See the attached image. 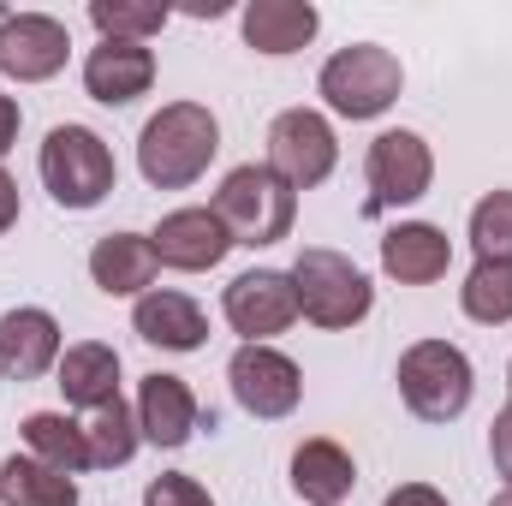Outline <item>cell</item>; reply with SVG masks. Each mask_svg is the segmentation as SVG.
Returning <instances> with one entry per match:
<instances>
[{
	"label": "cell",
	"instance_id": "22",
	"mask_svg": "<svg viewBox=\"0 0 512 506\" xmlns=\"http://www.w3.org/2000/svg\"><path fill=\"white\" fill-rule=\"evenodd\" d=\"M84 447H90V471H120V465H131L137 447H143L137 411H131L126 399L96 405V411L84 417Z\"/></svg>",
	"mask_w": 512,
	"mask_h": 506
},
{
	"label": "cell",
	"instance_id": "34",
	"mask_svg": "<svg viewBox=\"0 0 512 506\" xmlns=\"http://www.w3.org/2000/svg\"><path fill=\"white\" fill-rule=\"evenodd\" d=\"M507 387H512V364H507Z\"/></svg>",
	"mask_w": 512,
	"mask_h": 506
},
{
	"label": "cell",
	"instance_id": "26",
	"mask_svg": "<svg viewBox=\"0 0 512 506\" xmlns=\"http://www.w3.org/2000/svg\"><path fill=\"white\" fill-rule=\"evenodd\" d=\"M90 24L114 42H149L167 24V6H155V0H90Z\"/></svg>",
	"mask_w": 512,
	"mask_h": 506
},
{
	"label": "cell",
	"instance_id": "23",
	"mask_svg": "<svg viewBox=\"0 0 512 506\" xmlns=\"http://www.w3.org/2000/svg\"><path fill=\"white\" fill-rule=\"evenodd\" d=\"M24 447H30V459L54 465V471H66V477L90 471L84 423H72L66 411H30V417H24Z\"/></svg>",
	"mask_w": 512,
	"mask_h": 506
},
{
	"label": "cell",
	"instance_id": "25",
	"mask_svg": "<svg viewBox=\"0 0 512 506\" xmlns=\"http://www.w3.org/2000/svg\"><path fill=\"white\" fill-rule=\"evenodd\" d=\"M459 304H465V316H471V322H483V328L512 322V262H507V256L477 262V268L465 274V286H459Z\"/></svg>",
	"mask_w": 512,
	"mask_h": 506
},
{
	"label": "cell",
	"instance_id": "10",
	"mask_svg": "<svg viewBox=\"0 0 512 506\" xmlns=\"http://www.w3.org/2000/svg\"><path fill=\"white\" fill-rule=\"evenodd\" d=\"M221 310L233 322V334H245V346H268L274 334H286L298 322V292L292 274L280 268H251L221 292Z\"/></svg>",
	"mask_w": 512,
	"mask_h": 506
},
{
	"label": "cell",
	"instance_id": "28",
	"mask_svg": "<svg viewBox=\"0 0 512 506\" xmlns=\"http://www.w3.org/2000/svg\"><path fill=\"white\" fill-rule=\"evenodd\" d=\"M143 506H215V495H209L197 477L167 471V477H155V483L143 489Z\"/></svg>",
	"mask_w": 512,
	"mask_h": 506
},
{
	"label": "cell",
	"instance_id": "12",
	"mask_svg": "<svg viewBox=\"0 0 512 506\" xmlns=\"http://www.w3.org/2000/svg\"><path fill=\"white\" fill-rule=\"evenodd\" d=\"M149 245H155V262H161V268L209 274V268H221V262H227L233 233L221 227V215H215V209H173V215H161V227L149 233Z\"/></svg>",
	"mask_w": 512,
	"mask_h": 506
},
{
	"label": "cell",
	"instance_id": "18",
	"mask_svg": "<svg viewBox=\"0 0 512 506\" xmlns=\"http://www.w3.org/2000/svg\"><path fill=\"white\" fill-rule=\"evenodd\" d=\"M239 30H245V42H251L256 54L280 60V54H298V48L316 42L322 12H316L310 0H251V6L239 12Z\"/></svg>",
	"mask_w": 512,
	"mask_h": 506
},
{
	"label": "cell",
	"instance_id": "15",
	"mask_svg": "<svg viewBox=\"0 0 512 506\" xmlns=\"http://www.w3.org/2000/svg\"><path fill=\"white\" fill-rule=\"evenodd\" d=\"M60 364V322L36 304H18L0 316V376L36 381Z\"/></svg>",
	"mask_w": 512,
	"mask_h": 506
},
{
	"label": "cell",
	"instance_id": "30",
	"mask_svg": "<svg viewBox=\"0 0 512 506\" xmlns=\"http://www.w3.org/2000/svg\"><path fill=\"white\" fill-rule=\"evenodd\" d=\"M382 506H447V495H441V489H429V483H399Z\"/></svg>",
	"mask_w": 512,
	"mask_h": 506
},
{
	"label": "cell",
	"instance_id": "8",
	"mask_svg": "<svg viewBox=\"0 0 512 506\" xmlns=\"http://www.w3.org/2000/svg\"><path fill=\"white\" fill-rule=\"evenodd\" d=\"M364 179H370V215L376 209H405L417 197H429L435 185V155L417 131H382L364 155Z\"/></svg>",
	"mask_w": 512,
	"mask_h": 506
},
{
	"label": "cell",
	"instance_id": "16",
	"mask_svg": "<svg viewBox=\"0 0 512 506\" xmlns=\"http://www.w3.org/2000/svg\"><path fill=\"white\" fill-rule=\"evenodd\" d=\"M131 328L137 340L161 346V352H197L209 340V316L191 292H173V286H149L131 310Z\"/></svg>",
	"mask_w": 512,
	"mask_h": 506
},
{
	"label": "cell",
	"instance_id": "11",
	"mask_svg": "<svg viewBox=\"0 0 512 506\" xmlns=\"http://www.w3.org/2000/svg\"><path fill=\"white\" fill-rule=\"evenodd\" d=\"M72 54V36L48 12H0V78L48 84Z\"/></svg>",
	"mask_w": 512,
	"mask_h": 506
},
{
	"label": "cell",
	"instance_id": "6",
	"mask_svg": "<svg viewBox=\"0 0 512 506\" xmlns=\"http://www.w3.org/2000/svg\"><path fill=\"white\" fill-rule=\"evenodd\" d=\"M471 393H477L471 358L453 340H417V346H405V358H399V399H405L411 417L453 423V417H465Z\"/></svg>",
	"mask_w": 512,
	"mask_h": 506
},
{
	"label": "cell",
	"instance_id": "5",
	"mask_svg": "<svg viewBox=\"0 0 512 506\" xmlns=\"http://www.w3.org/2000/svg\"><path fill=\"white\" fill-rule=\"evenodd\" d=\"M316 90H322V102H328L340 120H376V114H387V108L399 102L405 66H399V54L382 48V42H352V48L328 54Z\"/></svg>",
	"mask_w": 512,
	"mask_h": 506
},
{
	"label": "cell",
	"instance_id": "19",
	"mask_svg": "<svg viewBox=\"0 0 512 506\" xmlns=\"http://www.w3.org/2000/svg\"><path fill=\"white\" fill-rule=\"evenodd\" d=\"M155 245L143 239V233H108V239H96V251H90V280L108 292V298H143L149 286H155Z\"/></svg>",
	"mask_w": 512,
	"mask_h": 506
},
{
	"label": "cell",
	"instance_id": "13",
	"mask_svg": "<svg viewBox=\"0 0 512 506\" xmlns=\"http://www.w3.org/2000/svg\"><path fill=\"white\" fill-rule=\"evenodd\" d=\"M149 84H155V48L149 42H114V36H102L84 54V90L102 108H126L137 96H149Z\"/></svg>",
	"mask_w": 512,
	"mask_h": 506
},
{
	"label": "cell",
	"instance_id": "24",
	"mask_svg": "<svg viewBox=\"0 0 512 506\" xmlns=\"http://www.w3.org/2000/svg\"><path fill=\"white\" fill-rule=\"evenodd\" d=\"M0 501L6 506H78V483L30 453H12L0 465Z\"/></svg>",
	"mask_w": 512,
	"mask_h": 506
},
{
	"label": "cell",
	"instance_id": "32",
	"mask_svg": "<svg viewBox=\"0 0 512 506\" xmlns=\"http://www.w3.org/2000/svg\"><path fill=\"white\" fill-rule=\"evenodd\" d=\"M18 120H24V114H18V102H12V96H0V155L18 143Z\"/></svg>",
	"mask_w": 512,
	"mask_h": 506
},
{
	"label": "cell",
	"instance_id": "33",
	"mask_svg": "<svg viewBox=\"0 0 512 506\" xmlns=\"http://www.w3.org/2000/svg\"><path fill=\"white\" fill-rule=\"evenodd\" d=\"M489 506H512V483H507V489H501V495H495Z\"/></svg>",
	"mask_w": 512,
	"mask_h": 506
},
{
	"label": "cell",
	"instance_id": "9",
	"mask_svg": "<svg viewBox=\"0 0 512 506\" xmlns=\"http://www.w3.org/2000/svg\"><path fill=\"white\" fill-rule=\"evenodd\" d=\"M227 381H233L239 411H251L262 423L292 417L298 399H304V370L286 352H274V346H239L233 364H227Z\"/></svg>",
	"mask_w": 512,
	"mask_h": 506
},
{
	"label": "cell",
	"instance_id": "7",
	"mask_svg": "<svg viewBox=\"0 0 512 506\" xmlns=\"http://www.w3.org/2000/svg\"><path fill=\"white\" fill-rule=\"evenodd\" d=\"M268 167L292 191H310V185H322L340 167V137H334V126L316 108H286L268 126Z\"/></svg>",
	"mask_w": 512,
	"mask_h": 506
},
{
	"label": "cell",
	"instance_id": "31",
	"mask_svg": "<svg viewBox=\"0 0 512 506\" xmlns=\"http://www.w3.org/2000/svg\"><path fill=\"white\" fill-rule=\"evenodd\" d=\"M12 221H18V185H12V173L0 167V239L12 233Z\"/></svg>",
	"mask_w": 512,
	"mask_h": 506
},
{
	"label": "cell",
	"instance_id": "1",
	"mask_svg": "<svg viewBox=\"0 0 512 506\" xmlns=\"http://www.w3.org/2000/svg\"><path fill=\"white\" fill-rule=\"evenodd\" d=\"M215 149H221V120L203 102H167L137 137V167L155 191H185L209 173Z\"/></svg>",
	"mask_w": 512,
	"mask_h": 506
},
{
	"label": "cell",
	"instance_id": "21",
	"mask_svg": "<svg viewBox=\"0 0 512 506\" xmlns=\"http://www.w3.org/2000/svg\"><path fill=\"white\" fill-rule=\"evenodd\" d=\"M352 483H358V465H352V453L340 447V441H298V453H292V489H298V501L304 506H340L352 495Z\"/></svg>",
	"mask_w": 512,
	"mask_h": 506
},
{
	"label": "cell",
	"instance_id": "2",
	"mask_svg": "<svg viewBox=\"0 0 512 506\" xmlns=\"http://www.w3.org/2000/svg\"><path fill=\"white\" fill-rule=\"evenodd\" d=\"M36 173H42V185H48V197L60 203V209H96V203H108L114 197V185H120V167H114V149H108V137L90 126H54L42 137V155H36Z\"/></svg>",
	"mask_w": 512,
	"mask_h": 506
},
{
	"label": "cell",
	"instance_id": "27",
	"mask_svg": "<svg viewBox=\"0 0 512 506\" xmlns=\"http://www.w3.org/2000/svg\"><path fill=\"white\" fill-rule=\"evenodd\" d=\"M471 251H477V262H489V256L512 262V191H489L471 209Z\"/></svg>",
	"mask_w": 512,
	"mask_h": 506
},
{
	"label": "cell",
	"instance_id": "17",
	"mask_svg": "<svg viewBox=\"0 0 512 506\" xmlns=\"http://www.w3.org/2000/svg\"><path fill=\"white\" fill-rule=\"evenodd\" d=\"M453 268V239L429 221H399L382 239V274L399 286H435Z\"/></svg>",
	"mask_w": 512,
	"mask_h": 506
},
{
	"label": "cell",
	"instance_id": "4",
	"mask_svg": "<svg viewBox=\"0 0 512 506\" xmlns=\"http://www.w3.org/2000/svg\"><path fill=\"white\" fill-rule=\"evenodd\" d=\"M286 274H292V292H298V316L316 322V328H358L376 310V286L340 251L310 245V251H298V262Z\"/></svg>",
	"mask_w": 512,
	"mask_h": 506
},
{
	"label": "cell",
	"instance_id": "14",
	"mask_svg": "<svg viewBox=\"0 0 512 506\" xmlns=\"http://www.w3.org/2000/svg\"><path fill=\"white\" fill-rule=\"evenodd\" d=\"M197 423H203V405H197V393H191V381L185 376H143L137 387V429H143V441L149 447H185L191 435H197Z\"/></svg>",
	"mask_w": 512,
	"mask_h": 506
},
{
	"label": "cell",
	"instance_id": "20",
	"mask_svg": "<svg viewBox=\"0 0 512 506\" xmlns=\"http://www.w3.org/2000/svg\"><path fill=\"white\" fill-rule=\"evenodd\" d=\"M54 376H60L66 405H84V411L114 405V399H120V352L102 346V340H78V346L60 352Z\"/></svg>",
	"mask_w": 512,
	"mask_h": 506
},
{
	"label": "cell",
	"instance_id": "29",
	"mask_svg": "<svg viewBox=\"0 0 512 506\" xmlns=\"http://www.w3.org/2000/svg\"><path fill=\"white\" fill-rule=\"evenodd\" d=\"M489 453H495V471L512 483V405L495 417V429H489Z\"/></svg>",
	"mask_w": 512,
	"mask_h": 506
},
{
	"label": "cell",
	"instance_id": "3",
	"mask_svg": "<svg viewBox=\"0 0 512 506\" xmlns=\"http://www.w3.org/2000/svg\"><path fill=\"white\" fill-rule=\"evenodd\" d=\"M215 215H221V227L233 233V245H280L286 233H292V221H298V191L262 161H245V167H233L227 179H221V191H215V203H209Z\"/></svg>",
	"mask_w": 512,
	"mask_h": 506
}]
</instances>
